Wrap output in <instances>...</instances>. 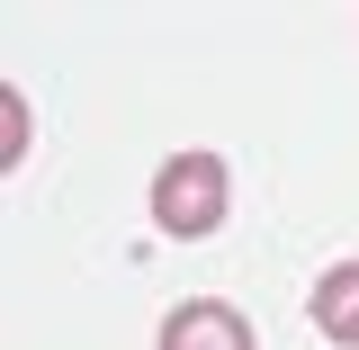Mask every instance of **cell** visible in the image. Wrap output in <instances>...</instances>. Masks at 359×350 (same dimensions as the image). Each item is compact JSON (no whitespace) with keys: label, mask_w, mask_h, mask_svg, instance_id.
Instances as JSON below:
<instances>
[{"label":"cell","mask_w":359,"mask_h":350,"mask_svg":"<svg viewBox=\"0 0 359 350\" xmlns=\"http://www.w3.org/2000/svg\"><path fill=\"white\" fill-rule=\"evenodd\" d=\"M224 207H233V171H224L216 153H171V162L153 171V224L180 234V243L216 234Z\"/></svg>","instance_id":"1"},{"label":"cell","mask_w":359,"mask_h":350,"mask_svg":"<svg viewBox=\"0 0 359 350\" xmlns=\"http://www.w3.org/2000/svg\"><path fill=\"white\" fill-rule=\"evenodd\" d=\"M306 314H314V332H323V342L359 350V261H332V269H323V278H314V297H306Z\"/></svg>","instance_id":"3"},{"label":"cell","mask_w":359,"mask_h":350,"mask_svg":"<svg viewBox=\"0 0 359 350\" xmlns=\"http://www.w3.org/2000/svg\"><path fill=\"white\" fill-rule=\"evenodd\" d=\"M162 350H261V332L224 306V297H189V306H171V323H162Z\"/></svg>","instance_id":"2"}]
</instances>
